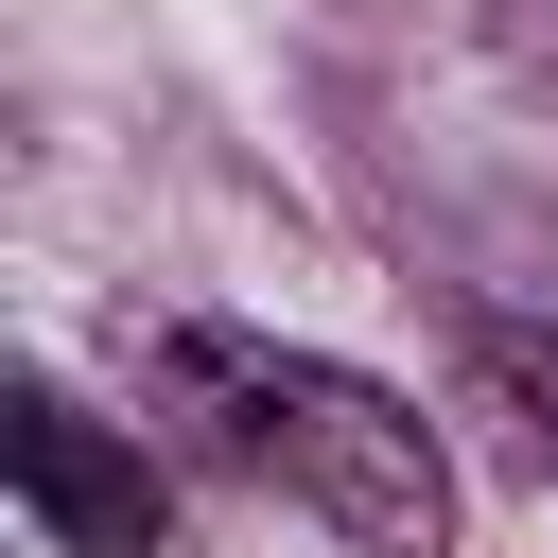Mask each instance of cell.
Instances as JSON below:
<instances>
[{
	"instance_id": "cell-2",
	"label": "cell",
	"mask_w": 558,
	"mask_h": 558,
	"mask_svg": "<svg viewBox=\"0 0 558 558\" xmlns=\"http://www.w3.org/2000/svg\"><path fill=\"white\" fill-rule=\"evenodd\" d=\"M0 471H17V506H35L52 558H140V541H157V471H140L70 384H17V401H0Z\"/></svg>"
},
{
	"instance_id": "cell-1",
	"label": "cell",
	"mask_w": 558,
	"mask_h": 558,
	"mask_svg": "<svg viewBox=\"0 0 558 558\" xmlns=\"http://www.w3.org/2000/svg\"><path fill=\"white\" fill-rule=\"evenodd\" d=\"M174 384H192V401L227 418V453L279 471L331 541H366V558H436V541H453V471H436L418 401H384L366 366L279 349V331H174Z\"/></svg>"
},
{
	"instance_id": "cell-3",
	"label": "cell",
	"mask_w": 558,
	"mask_h": 558,
	"mask_svg": "<svg viewBox=\"0 0 558 558\" xmlns=\"http://www.w3.org/2000/svg\"><path fill=\"white\" fill-rule=\"evenodd\" d=\"M471 366H488V401L523 418V453L558 471V314H471Z\"/></svg>"
}]
</instances>
